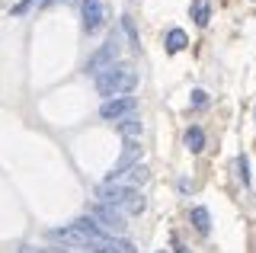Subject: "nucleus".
Here are the masks:
<instances>
[{
  "mask_svg": "<svg viewBox=\"0 0 256 253\" xmlns=\"http://www.w3.org/2000/svg\"><path fill=\"white\" fill-rule=\"evenodd\" d=\"M144 208H148V202H144V196H141V192H134V196H132V202L125 205V212H128V215H141Z\"/></svg>",
  "mask_w": 256,
  "mask_h": 253,
  "instance_id": "14",
  "label": "nucleus"
},
{
  "mask_svg": "<svg viewBox=\"0 0 256 253\" xmlns=\"http://www.w3.org/2000/svg\"><path fill=\"white\" fill-rule=\"evenodd\" d=\"M186 144H189V151H192V154H198V151L205 148V132L198 128V125H192V128L186 132Z\"/></svg>",
  "mask_w": 256,
  "mask_h": 253,
  "instance_id": "12",
  "label": "nucleus"
},
{
  "mask_svg": "<svg viewBox=\"0 0 256 253\" xmlns=\"http://www.w3.org/2000/svg\"><path fill=\"white\" fill-rule=\"evenodd\" d=\"M29 4H32V0H22V4H16L10 13H13V16H20V13H26V6H29Z\"/></svg>",
  "mask_w": 256,
  "mask_h": 253,
  "instance_id": "18",
  "label": "nucleus"
},
{
  "mask_svg": "<svg viewBox=\"0 0 256 253\" xmlns=\"http://www.w3.org/2000/svg\"><path fill=\"white\" fill-rule=\"evenodd\" d=\"M192 20H196L198 26H208V20H212V6H208V0H192Z\"/></svg>",
  "mask_w": 256,
  "mask_h": 253,
  "instance_id": "11",
  "label": "nucleus"
},
{
  "mask_svg": "<svg viewBox=\"0 0 256 253\" xmlns=\"http://www.w3.org/2000/svg\"><path fill=\"white\" fill-rule=\"evenodd\" d=\"M237 167H240V180H244V183H250V173H246V157H240Z\"/></svg>",
  "mask_w": 256,
  "mask_h": 253,
  "instance_id": "16",
  "label": "nucleus"
},
{
  "mask_svg": "<svg viewBox=\"0 0 256 253\" xmlns=\"http://www.w3.org/2000/svg\"><path fill=\"white\" fill-rule=\"evenodd\" d=\"M90 253H138V250H134V244L122 240V237H106L102 244L90 247Z\"/></svg>",
  "mask_w": 256,
  "mask_h": 253,
  "instance_id": "7",
  "label": "nucleus"
},
{
  "mask_svg": "<svg viewBox=\"0 0 256 253\" xmlns=\"http://www.w3.org/2000/svg\"><path fill=\"white\" fill-rule=\"evenodd\" d=\"M192 102H196V106H205V102H208L205 90H196V93H192Z\"/></svg>",
  "mask_w": 256,
  "mask_h": 253,
  "instance_id": "17",
  "label": "nucleus"
},
{
  "mask_svg": "<svg viewBox=\"0 0 256 253\" xmlns=\"http://www.w3.org/2000/svg\"><path fill=\"white\" fill-rule=\"evenodd\" d=\"M138 192V189H132V186H125V183H102L100 189H96V199H100L102 205H112V208H122L125 212V205L132 202V196Z\"/></svg>",
  "mask_w": 256,
  "mask_h": 253,
  "instance_id": "4",
  "label": "nucleus"
},
{
  "mask_svg": "<svg viewBox=\"0 0 256 253\" xmlns=\"http://www.w3.org/2000/svg\"><path fill=\"white\" fill-rule=\"evenodd\" d=\"M20 253H45V250H36L32 244H22V247H20Z\"/></svg>",
  "mask_w": 256,
  "mask_h": 253,
  "instance_id": "19",
  "label": "nucleus"
},
{
  "mask_svg": "<svg viewBox=\"0 0 256 253\" xmlns=\"http://www.w3.org/2000/svg\"><path fill=\"white\" fill-rule=\"evenodd\" d=\"M148 176H150V173H148V167H141V164H138V167H134V170H128L122 180H125V186H132V189H134V186L148 183ZM122 180H118V183H122Z\"/></svg>",
  "mask_w": 256,
  "mask_h": 253,
  "instance_id": "13",
  "label": "nucleus"
},
{
  "mask_svg": "<svg viewBox=\"0 0 256 253\" xmlns=\"http://www.w3.org/2000/svg\"><path fill=\"white\" fill-rule=\"evenodd\" d=\"M125 32L132 36V42H134V48H138V32H134V26H132V16H125Z\"/></svg>",
  "mask_w": 256,
  "mask_h": 253,
  "instance_id": "15",
  "label": "nucleus"
},
{
  "mask_svg": "<svg viewBox=\"0 0 256 253\" xmlns=\"http://www.w3.org/2000/svg\"><path fill=\"white\" fill-rule=\"evenodd\" d=\"M90 215L96 218V224H100L109 237H118V234L125 231V215H122V208H112V205L96 202L93 208H90Z\"/></svg>",
  "mask_w": 256,
  "mask_h": 253,
  "instance_id": "3",
  "label": "nucleus"
},
{
  "mask_svg": "<svg viewBox=\"0 0 256 253\" xmlns=\"http://www.w3.org/2000/svg\"><path fill=\"white\" fill-rule=\"evenodd\" d=\"M186 45H189V36L182 32V29H170V32H166V52L170 54H180Z\"/></svg>",
  "mask_w": 256,
  "mask_h": 253,
  "instance_id": "9",
  "label": "nucleus"
},
{
  "mask_svg": "<svg viewBox=\"0 0 256 253\" xmlns=\"http://www.w3.org/2000/svg\"><path fill=\"white\" fill-rule=\"evenodd\" d=\"M134 112V96H116V100H106L100 106V116L106 118H112V122H118V118H125V116H132Z\"/></svg>",
  "mask_w": 256,
  "mask_h": 253,
  "instance_id": "6",
  "label": "nucleus"
},
{
  "mask_svg": "<svg viewBox=\"0 0 256 253\" xmlns=\"http://www.w3.org/2000/svg\"><path fill=\"white\" fill-rule=\"evenodd\" d=\"M80 13H84V32L93 36L102 29V22H106V4L102 0H84L80 4Z\"/></svg>",
  "mask_w": 256,
  "mask_h": 253,
  "instance_id": "5",
  "label": "nucleus"
},
{
  "mask_svg": "<svg viewBox=\"0 0 256 253\" xmlns=\"http://www.w3.org/2000/svg\"><path fill=\"white\" fill-rule=\"evenodd\" d=\"M138 86V74H134L128 64H116L109 68L106 74L96 77V93L106 100H116V96H128V93Z\"/></svg>",
  "mask_w": 256,
  "mask_h": 253,
  "instance_id": "1",
  "label": "nucleus"
},
{
  "mask_svg": "<svg viewBox=\"0 0 256 253\" xmlns=\"http://www.w3.org/2000/svg\"><path fill=\"white\" fill-rule=\"evenodd\" d=\"M189 218H192V228H196L198 234H208V228H212L208 208H202V205H198V208H192V212H189Z\"/></svg>",
  "mask_w": 256,
  "mask_h": 253,
  "instance_id": "10",
  "label": "nucleus"
},
{
  "mask_svg": "<svg viewBox=\"0 0 256 253\" xmlns=\"http://www.w3.org/2000/svg\"><path fill=\"white\" fill-rule=\"evenodd\" d=\"M116 58H118V42L116 38H109L102 48H96L90 58H86V64H84V74H106L109 68H116Z\"/></svg>",
  "mask_w": 256,
  "mask_h": 253,
  "instance_id": "2",
  "label": "nucleus"
},
{
  "mask_svg": "<svg viewBox=\"0 0 256 253\" xmlns=\"http://www.w3.org/2000/svg\"><path fill=\"white\" fill-rule=\"evenodd\" d=\"M45 253H80V250H45Z\"/></svg>",
  "mask_w": 256,
  "mask_h": 253,
  "instance_id": "20",
  "label": "nucleus"
},
{
  "mask_svg": "<svg viewBox=\"0 0 256 253\" xmlns=\"http://www.w3.org/2000/svg\"><path fill=\"white\" fill-rule=\"evenodd\" d=\"M118 135H122L125 141H138V135H141V122H138V116H125V118H118Z\"/></svg>",
  "mask_w": 256,
  "mask_h": 253,
  "instance_id": "8",
  "label": "nucleus"
},
{
  "mask_svg": "<svg viewBox=\"0 0 256 253\" xmlns=\"http://www.w3.org/2000/svg\"><path fill=\"white\" fill-rule=\"evenodd\" d=\"M157 253H166V250H157Z\"/></svg>",
  "mask_w": 256,
  "mask_h": 253,
  "instance_id": "22",
  "label": "nucleus"
},
{
  "mask_svg": "<svg viewBox=\"0 0 256 253\" xmlns=\"http://www.w3.org/2000/svg\"><path fill=\"white\" fill-rule=\"evenodd\" d=\"M42 4H45V6H48V4H54V0H42Z\"/></svg>",
  "mask_w": 256,
  "mask_h": 253,
  "instance_id": "21",
  "label": "nucleus"
}]
</instances>
